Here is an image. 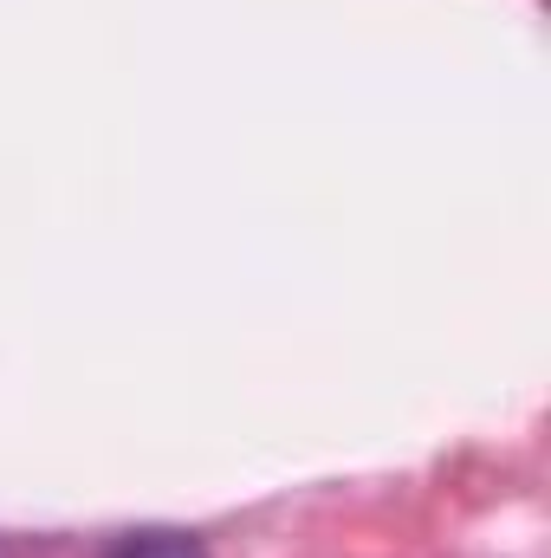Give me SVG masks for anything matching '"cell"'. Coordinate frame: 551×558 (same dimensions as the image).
Masks as SVG:
<instances>
[{
  "instance_id": "6da1fadb",
  "label": "cell",
  "mask_w": 551,
  "mask_h": 558,
  "mask_svg": "<svg viewBox=\"0 0 551 558\" xmlns=\"http://www.w3.org/2000/svg\"><path fill=\"white\" fill-rule=\"evenodd\" d=\"M111 558H208V546L201 539H188V533H131V539H118L111 546Z\"/></svg>"
}]
</instances>
